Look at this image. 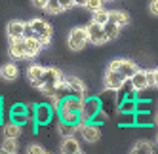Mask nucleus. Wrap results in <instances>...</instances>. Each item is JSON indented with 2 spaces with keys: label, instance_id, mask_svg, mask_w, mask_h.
Listing matches in <instances>:
<instances>
[{
  "label": "nucleus",
  "instance_id": "obj_47",
  "mask_svg": "<svg viewBox=\"0 0 158 154\" xmlns=\"http://www.w3.org/2000/svg\"><path fill=\"white\" fill-rule=\"evenodd\" d=\"M12 154H17V152H12Z\"/></svg>",
  "mask_w": 158,
  "mask_h": 154
},
{
  "label": "nucleus",
  "instance_id": "obj_16",
  "mask_svg": "<svg viewBox=\"0 0 158 154\" xmlns=\"http://www.w3.org/2000/svg\"><path fill=\"white\" fill-rule=\"evenodd\" d=\"M131 86H133V90L137 91V93H141V91H145V90H149V82H147V72L145 71H137L133 76H131Z\"/></svg>",
  "mask_w": 158,
  "mask_h": 154
},
{
  "label": "nucleus",
  "instance_id": "obj_2",
  "mask_svg": "<svg viewBox=\"0 0 158 154\" xmlns=\"http://www.w3.org/2000/svg\"><path fill=\"white\" fill-rule=\"evenodd\" d=\"M107 69L120 72L124 78H131V76L139 71V67H137V65H135L133 61H130V59H122V57H114V59H110V61H109V65H107Z\"/></svg>",
  "mask_w": 158,
  "mask_h": 154
},
{
  "label": "nucleus",
  "instance_id": "obj_30",
  "mask_svg": "<svg viewBox=\"0 0 158 154\" xmlns=\"http://www.w3.org/2000/svg\"><path fill=\"white\" fill-rule=\"evenodd\" d=\"M135 126V112H120V128Z\"/></svg>",
  "mask_w": 158,
  "mask_h": 154
},
{
  "label": "nucleus",
  "instance_id": "obj_31",
  "mask_svg": "<svg viewBox=\"0 0 158 154\" xmlns=\"http://www.w3.org/2000/svg\"><path fill=\"white\" fill-rule=\"evenodd\" d=\"M103 4H105V0H88V2H86V10H88V12H97V10H101V8H103Z\"/></svg>",
  "mask_w": 158,
  "mask_h": 154
},
{
  "label": "nucleus",
  "instance_id": "obj_20",
  "mask_svg": "<svg viewBox=\"0 0 158 154\" xmlns=\"http://www.w3.org/2000/svg\"><path fill=\"white\" fill-rule=\"evenodd\" d=\"M130 154H154V145L149 141H137L131 147Z\"/></svg>",
  "mask_w": 158,
  "mask_h": 154
},
{
  "label": "nucleus",
  "instance_id": "obj_4",
  "mask_svg": "<svg viewBox=\"0 0 158 154\" xmlns=\"http://www.w3.org/2000/svg\"><path fill=\"white\" fill-rule=\"evenodd\" d=\"M99 128L101 126H97L94 122H86V124L74 126V133H80L86 143H97L99 137H101V129Z\"/></svg>",
  "mask_w": 158,
  "mask_h": 154
},
{
  "label": "nucleus",
  "instance_id": "obj_21",
  "mask_svg": "<svg viewBox=\"0 0 158 154\" xmlns=\"http://www.w3.org/2000/svg\"><path fill=\"white\" fill-rule=\"evenodd\" d=\"M0 74H2V78L8 80V82H12L17 78V74H19V69H17V65L15 63H6L2 69H0Z\"/></svg>",
  "mask_w": 158,
  "mask_h": 154
},
{
  "label": "nucleus",
  "instance_id": "obj_25",
  "mask_svg": "<svg viewBox=\"0 0 158 154\" xmlns=\"http://www.w3.org/2000/svg\"><path fill=\"white\" fill-rule=\"evenodd\" d=\"M135 126H145L151 128L152 124V112H135Z\"/></svg>",
  "mask_w": 158,
  "mask_h": 154
},
{
  "label": "nucleus",
  "instance_id": "obj_33",
  "mask_svg": "<svg viewBox=\"0 0 158 154\" xmlns=\"http://www.w3.org/2000/svg\"><path fill=\"white\" fill-rule=\"evenodd\" d=\"M25 112H29V107L23 105V103H15L10 108V114H25Z\"/></svg>",
  "mask_w": 158,
  "mask_h": 154
},
{
  "label": "nucleus",
  "instance_id": "obj_41",
  "mask_svg": "<svg viewBox=\"0 0 158 154\" xmlns=\"http://www.w3.org/2000/svg\"><path fill=\"white\" fill-rule=\"evenodd\" d=\"M154 87H158V67L154 69Z\"/></svg>",
  "mask_w": 158,
  "mask_h": 154
},
{
  "label": "nucleus",
  "instance_id": "obj_42",
  "mask_svg": "<svg viewBox=\"0 0 158 154\" xmlns=\"http://www.w3.org/2000/svg\"><path fill=\"white\" fill-rule=\"evenodd\" d=\"M86 2H88V0H74V4H76V6H82V8L86 6Z\"/></svg>",
  "mask_w": 158,
  "mask_h": 154
},
{
  "label": "nucleus",
  "instance_id": "obj_26",
  "mask_svg": "<svg viewBox=\"0 0 158 154\" xmlns=\"http://www.w3.org/2000/svg\"><path fill=\"white\" fill-rule=\"evenodd\" d=\"M0 147L6 148L8 152H17V148H19L17 139H14V137H4V139H2V143H0Z\"/></svg>",
  "mask_w": 158,
  "mask_h": 154
},
{
  "label": "nucleus",
  "instance_id": "obj_15",
  "mask_svg": "<svg viewBox=\"0 0 158 154\" xmlns=\"http://www.w3.org/2000/svg\"><path fill=\"white\" fill-rule=\"evenodd\" d=\"M59 148H61V154H74L78 150H82L80 148V143H78V139L74 135H65Z\"/></svg>",
  "mask_w": 158,
  "mask_h": 154
},
{
  "label": "nucleus",
  "instance_id": "obj_19",
  "mask_svg": "<svg viewBox=\"0 0 158 154\" xmlns=\"http://www.w3.org/2000/svg\"><path fill=\"white\" fill-rule=\"evenodd\" d=\"M21 131H23V126L12 122V120L2 124V133H4V137H14V139H17V137H21Z\"/></svg>",
  "mask_w": 158,
  "mask_h": 154
},
{
  "label": "nucleus",
  "instance_id": "obj_18",
  "mask_svg": "<svg viewBox=\"0 0 158 154\" xmlns=\"http://www.w3.org/2000/svg\"><path fill=\"white\" fill-rule=\"evenodd\" d=\"M109 21H112V23H116L120 27H126L130 25V15L126 12H122V10H109Z\"/></svg>",
  "mask_w": 158,
  "mask_h": 154
},
{
  "label": "nucleus",
  "instance_id": "obj_7",
  "mask_svg": "<svg viewBox=\"0 0 158 154\" xmlns=\"http://www.w3.org/2000/svg\"><path fill=\"white\" fill-rule=\"evenodd\" d=\"M126 80H130V78H124L120 72L107 69L105 76H103V86H105V90H109V91H118L120 87L126 84Z\"/></svg>",
  "mask_w": 158,
  "mask_h": 154
},
{
  "label": "nucleus",
  "instance_id": "obj_29",
  "mask_svg": "<svg viewBox=\"0 0 158 154\" xmlns=\"http://www.w3.org/2000/svg\"><path fill=\"white\" fill-rule=\"evenodd\" d=\"M92 21H95V23H99V25H105L107 21H109V10L101 8V10H97V12H94Z\"/></svg>",
  "mask_w": 158,
  "mask_h": 154
},
{
  "label": "nucleus",
  "instance_id": "obj_34",
  "mask_svg": "<svg viewBox=\"0 0 158 154\" xmlns=\"http://www.w3.org/2000/svg\"><path fill=\"white\" fill-rule=\"evenodd\" d=\"M135 112H151V101L145 99V101H137V111Z\"/></svg>",
  "mask_w": 158,
  "mask_h": 154
},
{
  "label": "nucleus",
  "instance_id": "obj_23",
  "mask_svg": "<svg viewBox=\"0 0 158 154\" xmlns=\"http://www.w3.org/2000/svg\"><path fill=\"white\" fill-rule=\"evenodd\" d=\"M103 29H105V34H107V38H109V40L118 38L120 30H122V27H120V25H116V23H112V21H107V23L103 25Z\"/></svg>",
  "mask_w": 158,
  "mask_h": 154
},
{
  "label": "nucleus",
  "instance_id": "obj_38",
  "mask_svg": "<svg viewBox=\"0 0 158 154\" xmlns=\"http://www.w3.org/2000/svg\"><path fill=\"white\" fill-rule=\"evenodd\" d=\"M32 6L38 8V10H46L48 6V0H32Z\"/></svg>",
  "mask_w": 158,
  "mask_h": 154
},
{
  "label": "nucleus",
  "instance_id": "obj_32",
  "mask_svg": "<svg viewBox=\"0 0 158 154\" xmlns=\"http://www.w3.org/2000/svg\"><path fill=\"white\" fill-rule=\"evenodd\" d=\"M107 120H109V114L105 112V108H101V111H99V112L92 118V122H94V124H97V126H103V124L107 122Z\"/></svg>",
  "mask_w": 158,
  "mask_h": 154
},
{
  "label": "nucleus",
  "instance_id": "obj_12",
  "mask_svg": "<svg viewBox=\"0 0 158 154\" xmlns=\"http://www.w3.org/2000/svg\"><path fill=\"white\" fill-rule=\"evenodd\" d=\"M67 87H69V93L86 99V84L78 76H67Z\"/></svg>",
  "mask_w": 158,
  "mask_h": 154
},
{
  "label": "nucleus",
  "instance_id": "obj_46",
  "mask_svg": "<svg viewBox=\"0 0 158 154\" xmlns=\"http://www.w3.org/2000/svg\"><path fill=\"white\" fill-rule=\"evenodd\" d=\"M156 108H158V101H156Z\"/></svg>",
  "mask_w": 158,
  "mask_h": 154
},
{
  "label": "nucleus",
  "instance_id": "obj_3",
  "mask_svg": "<svg viewBox=\"0 0 158 154\" xmlns=\"http://www.w3.org/2000/svg\"><path fill=\"white\" fill-rule=\"evenodd\" d=\"M103 108V101L101 97H86L84 99V107L80 111V118H82V124L86 122H92V118Z\"/></svg>",
  "mask_w": 158,
  "mask_h": 154
},
{
  "label": "nucleus",
  "instance_id": "obj_1",
  "mask_svg": "<svg viewBox=\"0 0 158 154\" xmlns=\"http://www.w3.org/2000/svg\"><path fill=\"white\" fill-rule=\"evenodd\" d=\"M88 30L86 27H74L71 32H69V36H67V46H69L73 51H80L88 46Z\"/></svg>",
  "mask_w": 158,
  "mask_h": 154
},
{
  "label": "nucleus",
  "instance_id": "obj_36",
  "mask_svg": "<svg viewBox=\"0 0 158 154\" xmlns=\"http://www.w3.org/2000/svg\"><path fill=\"white\" fill-rule=\"evenodd\" d=\"M147 82H149V87H154V69H147Z\"/></svg>",
  "mask_w": 158,
  "mask_h": 154
},
{
  "label": "nucleus",
  "instance_id": "obj_28",
  "mask_svg": "<svg viewBox=\"0 0 158 154\" xmlns=\"http://www.w3.org/2000/svg\"><path fill=\"white\" fill-rule=\"evenodd\" d=\"M10 120H12V122H15V124H19V126H25V124H29V122H35L29 112H25V114H10Z\"/></svg>",
  "mask_w": 158,
  "mask_h": 154
},
{
  "label": "nucleus",
  "instance_id": "obj_14",
  "mask_svg": "<svg viewBox=\"0 0 158 154\" xmlns=\"http://www.w3.org/2000/svg\"><path fill=\"white\" fill-rule=\"evenodd\" d=\"M8 38H25V21H10L6 27Z\"/></svg>",
  "mask_w": 158,
  "mask_h": 154
},
{
  "label": "nucleus",
  "instance_id": "obj_22",
  "mask_svg": "<svg viewBox=\"0 0 158 154\" xmlns=\"http://www.w3.org/2000/svg\"><path fill=\"white\" fill-rule=\"evenodd\" d=\"M44 69H46V67H42V65H31V67L27 69V78H29V82L32 86L40 80V76L44 74Z\"/></svg>",
  "mask_w": 158,
  "mask_h": 154
},
{
  "label": "nucleus",
  "instance_id": "obj_13",
  "mask_svg": "<svg viewBox=\"0 0 158 154\" xmlns=\"http://www.w3.org/2000/svg\"><path fill=\"white\" fill-rule=\"evenodd\" d=\"M63 108H69V111H74V112H80L82 107H84V99L78 97V95H73V93H67L63 99H61V105Z\"/></svg>",
  "mask_w": 158,
  "mask_h": 154
},
{
  "label": "nucleus",
  "instance_id": "obj_10",
  "mask_svg": "<svg viewBox=\"0 0 158 154\" xmlns=\"http://www.w3.org/2000/svg\"><path fill=\"white\" fill-rule=\"evenodd\" d=\"M31 27H32V30H35V36L36 38H40V36H48V38H52V34H53V27L48 23V21H44V19H31Z\"/></svg>",
  "mask_w": 158,
  "mask_h": 154
},
{
  "label": "nucleus",
  "instance_id": "obj_17",
  "mask_svg": "<svg viewBox=\"0 0 158 154\" xmlns=\"http://www.w3.org/2000/svg\"><path fill=\"white\" fill-rule=\"evenodd\" d=\"M25 46H27V59H35L38 53L44 50L42 44L36 36H27L25 38Z\"/></svg>",
  "mask_w": 158,
  "mask_h": 154
},
{
  "label": "nucleus",
  "instance_id": "obj_27",
  "mask_svg": "<svg viewBox=\"0 0 158 154\" xmlns=\"http://www.w3.org/2000/svg\"><path fill=\"white\" fill-rule=\"evenodd\" d=\"M46 12H48L50 15H59L61 12H65V10L61 8V2H59V0H48Z\"/></svg>",
  "mask_w": 158,
  "mask_h": 154
},
{
  "label": "nucleus",
  "instance_id": "obj_6",
  "mask_svg": "<svg viewBox=\"0 0 158 154\" xmlns=\"http://www.w3.org/2000/svg\"><path fill=\"white\" fill-rule=\"evenodd\" d=\"M53 114H55V108L50 105V103H38L35 107V122L38 126H48L52 120H53Z\"/></svg>",
  "mask_w": 158,
  "mask_h": 154
},
{
  "label": "nucleus",
  "instance_id": "obj_5",
  "mask_svg": "<svg viewBox=\"0 0 158 154\" xmlns=\"http://www.w3.org/2000/svg\"><path fill=\"white\" fill-rule=\"evenodd\" d=\"M65 80V74L57 69V67H46L44 69V74L40 76V80L35 84V87H40L44 86V84H48V86H57L59 82H63Z\"/></svg>",
  "mask_w": 158,
  "mask_h": 154
},
{
  "label": "nucleus",
  "instance_id": "obj_45",
  "mask_svg": "<svg viewBox=\"0 0 158 154\" xmlns=\"http://www.w3.org/2000/svg\"><path fill=\"white\" fill-rule=\"evenodd\" d=\"M105 2H114V0H105Z\"/></svg>",
  "mask_w": 158,
  "mask_h": 154
},
{
  "label": "nucleus",
  "instance_id": "obj_39",
  "mask_svg": "<svg viewBox=\"0 0 158 154\" xmlns=\"http://www.w3.org/2000/svg\"><path fill=\"white\" fill-rule=\"evenodd\" d=\"M59 2H61V8H63V10H71V8L76 6L74 0H59Z\"/></svg>",
  "mask_w": 158,
  "mask_h": 154
},
{
  "label": "nucleus",
  "instance_id": "obj_11",
  "mask_svg": "<svg viewBox=\"0 0 158 154\" xmlns=\"http://www.w3.org/2000/svg\"><path fill=\"white\" fill-rule=\"evenodd\" d=\"M55 112H57V116H59V120H61V122L69 124V126H78V124H82L80 112L69 111V108H63V107H59V108H57Z\"/></svg>",
  "mask_w": 158,
  "mask_h": 154
},
{
  "label": "nucleus",
  "instance_id": "obj_40",
  "mask_svg": "<svg viewBox=\"0 0 158 154\" xmlns=\"http://www.w3.org/2000/svg\"><path fill=\"white\" fill-rule=\"evenodd\" d=\"M152 124H154V128H158V108L152 111Z\"/></svg>",
  "mask_w": 158,
  "mask_h": 154
},
{
  "label": "nucleus",
  "instance_id": "obj_8",
  "mask_svg": "<svg viewBox=\"0 0 158 154\" xmlns=\"http://www.w3.org/2000/svg\"><path fill=\"white\" fill-rule=\"evenodd\" d=\"M86 30H88V38H89V42L95 44V46H101V44L109 42V38H107V34H105L103 25L95 23V21H89V23L86 25Z\"/></svg>",
  "mask_w": 158,
  "mask_h": 154
},
{
  "label": "nucleus",
  "instance_id": "obj_24",
  "mask_svg": "<svg viewBox=\"0 0 158 154\" xmlns=\"http://www.w3.org/2000/svg\"><path fill=\"white\" fill-rule=\"evenodd\" d=\"M137 111V99H124V101L118 105L116 112H135Z\"/></svg>",
  "mask_w": 158,
  "mask_h": 154
},
{
  "label": "nucleus",
  "instance_id": "obj_43",
  "mask_svg": "<svg viewBox=\"0 0 158 154\" xmlns=\"http://www.w3.org/2000/svg\"><path fill=\"white\" fill-rule=\"evenodd\" d=\"M0 154H12V152H8L6 148H2V147H0Z\"/></svg>",
  "mask_w": 158,
  "mask_h": 154
},
{
  "label": "nucleus",
  "instance_id": "obj_35",
  "mask_svg": "<svg viewBox=\"0 0 158 154\" xmlns=\"http://www.w3.org/2000/svg\"><path fill=\"white\" fill-rule=\"evenodd\" d=\"M44 148L42 145H36V143H32V145H29L27 147V154H44Z\"/></svg>",
  "mask_w": 158,
  "mask_h": 154
},
{
  "label": "nucleus",
  "instance_id": "obj_9",
  "mask_svg": "<svg viewBox=\"0 0 158 154\" xmlns=\"http://www.w3.org/2000/svg\"><path fill=\"white\" fill-rule=\"evenodd\" d=\"M10 40V57L12 59H27V46L25 38H8Z\"/></svg>",
  "mask_w": 158,
  "mask_h": 154
},
{
  "label": "nucleus",
  "instance_id": "obj_44",
  "mask_svg": "<svg viewBox=\"0 0 158 154\" xmlns=\"http://www.w3.org/2000/svg\"><path fill=\"white\" fill-rule=\"evenodd\" d=\"M74 154H84V152H82V150H78V152H74Z\"/></svg>",
  "mask_w": 158,
  "mask_h": 154
},
{
  "label": "nucleus",
  "instance_id": "obj_37",
  "mask_svg": "<svg viewBox=\"0 0 158 154\" xmlns=\"http://www.w3.org/2000/svg\"><path fill=\"white\" fill-rule=\"evenodd\" d=\"M149 12H151V15L158 17V0H151L149 2Z\"/></svg>",
  "mask_w": 158,
  "mask_h": 154
}]
</instances>
